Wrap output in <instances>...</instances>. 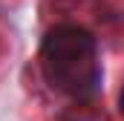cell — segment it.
Wrapping results in <instances>:
<instances>
[{
    "instance_id": "cell-1",
    "label": "cell",
    "mask_w": 124,
    "mask_h": 121,
    "mask_svg": "<svg viewBox=\"0 0 124 121\" xmlns=\"http://www.w3.org/2000/svg\"><path fill=\"white\" fill-rule=\"evenodd\" d=\"M40 72L52 90L75 101L93 98L101 84L98 40L75 23L52 26L40 43Z\"/></svg>"
},
{
    "instance_id": "cell-2",
    "label": "cell",
    "mask_w": 124,
    "mask_h": 121,
    "mask_svg": "<svg viewBox=\"0 0 124 121\" xmlns=\"http://www.w3.org/2000/svg\"><path fill=\"white\" fill-rule=\"evenodd\" d=\"M118 107H121V115H124V90H121V101H118Z\"/></svg>"
}]
</instances>
